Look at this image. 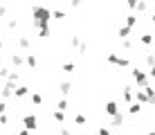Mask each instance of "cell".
<instances>
[{
    "label": "cell",
    "mask_w": 155,
    "mask_h": 135,
    "mask_svg": "<svg viewBox=\"0 0 155 135\" xmlns=\"http://www.w3.org/2000/svg\"><path fill=\"white\" fill-rule=\"evenodd\" d=\"M58 110H61V113L68 110V99H61V101H58Z\"/></svg>",
    "instance_id": "ac0fdd59"
},
{
    "label": "cell",
    "mask_w": 155,
    "mask_h": 135,
    "mask_svg": "<svg viewBox=\"0 0 155 135\" xmlns=\"http://www.w3.org/2000/svg\"><path fill=\"white\" fill-rule=\"evenodd\" d=\"M121 124H124V115L117 113V115L113 117V122H110V126H121Z\"/></svg>",
    "instance_id": "9c48e42d"
},
{
    "label": "cell",
    "mask_w": 155,
    "mask_h": 135,
    "mask_svg": "<svg viewBox=\"0 0 155 135\" xmlns=\"http://www.w3.org/2000/svg\"><path fill=\"white\" fill-rule=\"evenodd\" d=\"M0 93H2L5 99H9V97H12V95L16 93V88H14V83H9V81H7V83H5V88L0 90Z\"/></svg>",
    "instance_id": "5b68a950"
},
{
    "label": "cell",
    "mask_w": 155,
    "mask_h": 135,
    "mask_svg": "<svg viewBox=\"0 0 155 135\" xmlns=\"http://www.w3.org/2000/svg\"><path fill=\"white\" fill-rule=\"evenodd\" d=\"M23 124H25V131H36V128H38V120H36L34 115H25Z\"/></svg>",
    "instance_id": "3957f363"
},
{
    "label": "cell",
    "mask_w": 155,
    "mask_h": 135,
    "mask_svg": "<svg viewBox=\"0 0 155 135\" xmlns=\"http://www.w3.org/2000/svg\"><path fill=\"white\" fill-rule=\"evenodd\" d=\"M25 63H27L29 68H34V66H36V56H34V54H29V56L25 59Z\"/></svg>",
    "instance_id": "9a60e30c"
},
{
    "label": "cell",
    "mask_w": 155,
    "mask_h": 135,
    "mask_svg": "<svg viewBox=\"0 0 155 135\" xmlns=\"http://www.w3.org/2000/svg\"><path fill=\"white\" fill-rule=\"evenodd\" d=\"M133 79H135L137 83L142 86V88H146V86H148V77H146V74L142 72L140 68H135V70H133Z\"/></svg>",
    "instance_id": "277c9868"
},
{
    "label": "cell",
    "mask_w": 155,
    "mask_h": 135,
    "mask_svg": "<svg viewBox=\"0 0 155 135\" xmlns=\"http://www.w3.org/2000/svg\"><path fill=\"white\" fill-rule=\"evenodd\" d=\"M140 110H142V106H140V104H130V106H128V113H130V115H137Z\"/></svg>",
    "instance_id": "4fadbf2b"
},
{
    "label": "cell",
    "mask_w": 155,
    "mask_h": 135,
    "mask_svg": "<svg viewBox=\"0 0 155 135\" xmlns=\"http://www.w3.org/2000/svg\"><path fill=\"white\" fill-rule=\"evenodd\" d=\"M50 18H52V12L47 7H31V23L38 29L50 27Z\"/></svg>",
    "instance_id": "6da1fadb"
},
{
    "label": "cell",
    "mask_w": 155,
    "mask_h": 135,
    "mask_svg": "<svg viewBox=\"0 0 155 135\" xmlns=\"http://www.w3.org/2000/svg\"><path fill=\"white\" fill-rule=\"evenodd\" d=\"M74 122H77L79 126H83V124H85V115H77V117H74Z\"/></svg>",
    "instance_id": "7402d4cb"
},
{
    "label": "cell",
    "mask_w": 155,
    "mask_h": 135,
    "mask_svg": "<svg viewBox=\"0 0 155 135\" xmlns=\"http://www.w3.org/2000/svg\"><path fill=\"white\" fill-rule=\"evenodd\" d=\"M106 113H108V115H117V113H119V106H117V101H108V104H106V108H104Z\"/></svg>",
    "instance_id": "8992f818"
},
{
    "label": "cell",
    "mask_w": 155,
    "mask_h": 135,
    "mask_svg": "<svg viewBox=\"0 0 155 135\" xmlns=\"http://www.w3.org/2000/svg\"><path fill=\"white\" fill-rule=\"evenodd\" d=\"M135 25H137V16L135 14H128L126 16V27H130V29H133Z\"/></svg>",
    "instance_id": "52a82bcc"
},
{
    "label": "cell",
    "mask_w": 155,
    "mask_h": 135,
    "mask_svg": "<svg viewBox=\"0 0 155 135\" xmlns=\"http://www.w3.org/2000/svg\"><path fill=\"white\" fill-rule=\"evenodd\" d=\"M74 70V63H63V72H72Z\"/></svg>",
    "instance_id": "603a6c76"
},
{
    "label": "cell",
    "mask_w": 155,
    "mask_h": 135,
    "mask_svg": "<svg viewBox=\"0 0 155 135\" xmlns=\"http://www.w3.org/2000/svg\"><path fill=\"white\" fill-rule=\"evenodd\" d=\"M135 9L142 14V12H146V9H148V5H146V2H137V5H135Z\"/></svg>",
    "instance_id": "e0dca14e"
},
{
    "label": "cell",
    "mask_w": 155,
    "mask_h": 135,
    "mask_svg": "<svg viewBox=\"0 0 155 135\" xmlns=\"http://www.w3.org/2000/svg\"><path fill=\"white\" fill-rule=\"evenodd\" d=\"M148 135H155V131H151V133H148Z\"/></svg>",
    "instance_id": "f546056e"
},
{
    "label": "cell",
    "mask_w": 155,
    "mask_h": 135,
    "mask_svg": "<svg viewBox=\"0 0 155 135\" xmlns=\"http://www.w3.org/2000/svg\"><path fill=\"white\" fill-rule=\"evenodd\" d=\"M9 61H12L14 66H23V63H25V59L20 56V54H12V56H9Z\"/></svg>",
    "instance_id": "ba28073f"
},
{
    "label": "cell",
    "mask_w": 155,
    "mask_h": 135,
    "mask_svg": "<svg viewBox=\"0 0 155 135\" xmlns=\"http://www.w3.org/2000/svg\"><path fill=\"white\" fill-rule=\"evenodd\" d=\"M0 81H2V74H0Z\"/></svg>",
    "instance_id": "1f68e13d"
},
{
    "label": "cell",
    "mask_w": 155,
    "mask_h": 135,
    "mask_svg": "<svg viewBox=\"0 0 155 135\" xmlns=\"http://www.w3.org/2000/svg\"><path fill=\"white\" fill-rule=\"evenodd\" d=\"M0 50H2V41H0Z\"/></svg>",
    "instance_id": "4dcf8cb0"
},
{
    "label": "cell",
    "mask_w": 155,
    "mask_h": 135,
    "mask_svg": "<svg viewBox=\"0 0 155 135\" xmlns=\"http://www.w3.org/2000/svg\"><path fill=\"white\" fill-rule=\"evenodd\" d=\"M151 23H153V25H155V12H153V14H151Z\"/></svg>",
    "instance_id": "f1b7e54d"
},
{
    "label": "cell",
    "mask_w": 155,
    "mask_h": 135,
    "mask_svg": "<svg viewBox=\"0 0 155 135\" xmlns=\"http://www.w3.org/2000/svg\"><path fill=\"white\" fill-rule=\"evenodd\" d=\"M54 120H56L58 124H61L63 120H65V115H63V113H61V110H56V113H54Z\"/></svg>",
    "instance_id": "ffe728a7"
},
{
    "label": "cell",
    "mask_w": 155,
    "mask_h": 135,
    "mask_svg": "<svg viewBox=\"0 0 155 135\" xmlns=\"http://www.w3.org/2000/svg\"><path fill=\"white\" fill-rule=\"evenodd\" d=\"M18 135H29V131H18Z\"/></svg>",
    "instance_id": "83f0119b"
},
{
    "label": "cell",
    "mask_w": 155,
    "mask_h": 135,
    "mask_svg": "<svg viewBox=\"0 0 155 135\" xmlns=\"http://www.w3.org/2000/svg\"><path fill=\"white\" fill-rule=\"evenodd\" d=\"M31 101H34L36 106H41V104H43V97H41L38 93H34V95H31Z\"/></svg>",
    "instance_id": "2e32d148"
},
{
    "label": "cell",
    "mask_w": 155,
    "mask_h": 135,
    "mask_svg": "<svg viewBox=\"0 0 155 135\" xmlns=\"http://www.w3.org/2000/svg\"><path fill=\"white\" fill-rule=\"evenodd\" d=\"M153 7H155V2H153Z\"/></svg>",
    "instance_id": "d6a6232c"
},
{
    "label": "cell",
    "mask_w": 155,
    "mask_h": 135,
    "mask_svg": "<svg viewBox=\"0 0 155 135\" xmlns=\"http://www.w3.org/2000/svg\"><path fill=\"white\" fill-rule=\"evenodd\" d=\"M140 41L144 43V45H151V43H153V34H142Z\"/></svg>",
    "instance_id": "7c38bea8"
},
{
    "label": "cell",
    "mask_w": 155,
    "mask_h": 135,
    "mask_svg": "<svg viewBox=\"0 0 155 135\" xmlns=\"http://www.w3.org/2000/svg\"><path fill=\"white\" fill-rule=\"evenodd\" d=\"M18 45L20 47H29V39H27V36H23V39L18 41Z\"/></svg>",
    "instance_id": "44dd1931"
},
{
    "label": "cell",
    "mask_w": 155,
    "mask_h": 135,
    "mask_svg": "<svg viewBox=\"0 0 155 135\" xmlns=\"http://www.w3.org/2000/svg\"><path fill=\"white\" fill-rule=\"evenodd\" d=\"M5 113H7V104H5V101H0V115H5Z\"/></svg>",
    "instance_id": "d4e9b609"
},
{
    "label": "cell",
    "mask_w": 155,
    "mask_h": 135,
    "mask_svg": "<svg viewBox=\"0 0 155 135\" xmlns=\"http://www.w3.org/2000/svg\"><path fill=\"white\" fill-rule=\"evenodd\" d=\"M58 133H61V135H72L70 131H68V128H61V131H58Z\"/></svg>",
    "instance_id": "484cf974"
},
{
    "label": "cell",
    "mask_w": 155,
    "mask_h": 135,
    "mask_svg": "<svg viewBox=\"0 0 155 135\" xmlns=\"http://www.w3.org/2000/svg\"><path fill=\"white\" fill-rule=\"evenodd\" d=\"M117 34H119V36H121V39H126V36H128V34H130V27H126V25H121V27H119V29H117Z\"/></svg>",
    "instance_id": "8fae6325"
},
{
    "label": "cell",
    "mask_w": 155,
    "mask_h": 135,
    "mask_svg": "<svg viewBox=\"0 0 155 135\" xmlns=\"http://www.w3.org/2000/svg\"><path fill=\"white\" fill-rule=\"evenodd\" d=\"M70 90H72V86L68 83V81H63V83H61V93H63V95H68Z\"/></svg>",
    "instance_id": "5bb4252c"
},
{
    "label": "cell",
    "mask_w": 155,
    "mask_h": 135,
    "mask_svg": "<svg viewBox=\"0 0 155 135\" xmlns=\"http://www.w3.org/2000/svg\"><path fill=\"white\" fill-rule=\"evenodd\" d=\"M148 74H151V77L155 79V68H151V72H148Z\"/></svg>",
    "instance_id": "4316f807"
},
{
    "label": "cell",
    "mask_w": 155,
    "mask_h": 135,
    "mask_svg": "<svg viewBox=\"0 0 155 135\" xmlns=\"http://www.w3.org/2000/svg\"><path fill=\"white\" fill-rule=\"evenodd\" d=\"M29 93V88H27V86H18V88H16V97H25V95H27Z\"/></svg>",
    "instance_id": "30bf717a"
},
{
    "label": "cell",
    "mask_w": 155,
    "mask_h": 135,
    "mask_svg": "<svg viewBox=\"0 0 155 135\" xmlns=\"http://www.w3.org/2000/svg\"><path fill=\"white\" fill-rule=\"evenodd\" d=\"M97 135H110V131H108V128H104V126H101L99 131H97Z\"/></svg>",
    "instance_id": "cb8c5ba5"
},
{
    "label": "cell",
    "mask_w": 155,
    "mask_h": 135,
    "mask_svg": "<svg viewBox=\"0 0 155 135\" xmlns=\"http://www.w3.org/2000/svg\"><path fill=\"white\" fill-rule=\"evenodd\" d=\"M106 61L113 63V66H119V68H126L128 63H130L126 56H117V54H108V56H106Z\"/></svg>",
    "instance_id": "7a4b0ae2"
},
{
    "label": "cell",
    "mask_w": 155,
    "mask_h": 135,
    "mask_svg": "<svg viewBox=\"0 0 155 135\" xmlns=\"http://www.w3.org/2000/svg\"><path fill=\"white\" fill-rule=\"evenodd\" d=\"M146 63L151 68H155V54H146Z\"/></svg>",
    "instance_id": "d6986e66"
}]
</instances>
